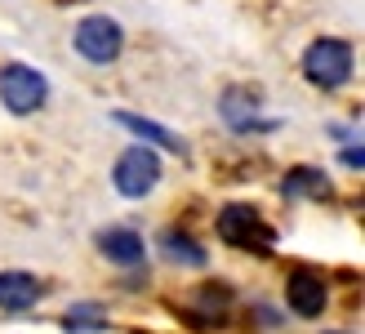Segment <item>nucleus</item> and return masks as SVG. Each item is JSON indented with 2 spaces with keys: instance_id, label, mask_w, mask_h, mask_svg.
<instances>
[{
  "instance_id": "nucleus-1",
  "label": "nucleus",
  "mask_w": 365,
  "mask_h": 334,
  "mask_svg": "<svg viewBox=\"0 0 365 334\" xmlns=\"http://www.w3.org/2000/svg\"><path fill=\"white\" fill-rule=\"evenodd\" d=\"M218 228V241L223 246H236V250H254V254H267L272 246H277V232L263 223V214L254 206H223L214 218Z\"/></svg>"
},
{
  "instance_id": "nucleus-2",
  "label": "nucleus",
  "mask_w": 365,
  "mask_h": 334,
  "mask_svg": "<svg viewBox=\"0 0 365 334\" xmlns=\"http://www.w3.org/2000/svg\"><path fill=\"white\" fill-rule=\"evenodd\" d=\"M303 76L321 85V89H339L343 81L352 76V45L334 41V36H321V41L307 45L303 54Z\"/></svg>"
},
{
  "instance_id": "nucleus-3",
  "label": "nucleus",
  "mask_w": 365,
  "mask_h": 334,
  "mask_svg": "<svg viewBox=\"0 0 365 334\" xmlns=\"http://www.w3.org/2000/svg\"><path fill=\"white\" fill-rule=\"evenodd\" d=\"M112 183H116V192L120 196H130V201H143L156 183H160V156L152 152V147H125V152L116 156V170H112Z\"/></svg>"
},
{
  "instance_id": "nucleus-4",
  "label": "nucleus",
  "mask_w": 365,
  "mask_h": 334,
  "mask_svg": "<svg viewBox=\"0 0 365 334\" xmlns=\"http://www.w3.org/2000/svg\"><path fill=\"white\" fill-rule=\"evenodd\" d=\"M45 98H49V81L36 67L9 63L5 71H0V103H5L14 116H27V111L45 107Z\"/></svg>"
},
{
  "instance_id": "nucleus-5",
  "label": "nucleus",
  "mask_w": 365,
  "mask_h": 334,
  "mask_svg": "<svg viewBox=\"0 0 365 334\" xmlns=\"http://www.w3.org/2000/svg\"><path fill=\"white\" fill-rule=\"evenodd\" d=\"M76 54L89 63H116L120 59V45H125V31L116 18H107V14H89L81 18V27H76Z\"/></svg>"
},
{
  "instance_id": "nucleus-6",
  "label": "nucleus",
  "mask_w": 365,
  "mask_h": 334,
  "mask_svg": "<svg viewBox=\"0 0 365 334\" xmlns=\"http://www.w3.org/2000/svg\"><path fill=\"white\" fill-rule=\"evenodd\" d=\"M285 303L294 317H321L325 312V281H321V272H289V285H285Z\"/></svg>"
},
{
  "instance_id": "nucleus-7",
  "label": "nucleus",
  "mask_w": 365,
  "mask_h": 334,
  "mask_svg": "<svg viewBox=\"0 0 365 334\" xmlns=\"http://www.w3.org/2000/svg\"><path fill=\"white\" fill-rule=\"evenodd\" d=\"M98 250L107 263H116V268H138L143 258H148V246H143V236L134 228H107L98 232Z\"/></svg>"
},
{
  "instance_id": "nucleus-8",
  "label": "nucleus",
  "mask_w": 365,
  "mask_h": 334,
  "mask_svg": "<svg viewBox=\"0 0 365 334\" xmlns=\"http://www.w3.org/2000/svg\"><path fill=\"white\" fill-rule=\"evenodd\" d=\"M41 299V281L31 272H0V308L5 312H27Z\"/></svg>"
},
{
  "instance_id": "nucleus-9",
  "label": "nucleus",
  "mask_w": 365,
  "mask_h": 334,
  "mask_svg": "<svg viewBox=\"0 0 365 334\" xmlns=\"http://www.w3.org/2000/svg\"><path fill=\"white\" fill-rule=\"evenodd\" d=\"M116 125H125L130 134H138V138H148V143H160L165 152H178V156H187V143H182L174 129H165V125H156V121H148V116H134V111H116L112 116ZM143 143V147H148Z\"/></svg>"
},
{
  "instance_id": "nucleus-10",
  "label": "nucleus",
  "mask_w": 365,
  "mask_h": 334,
  "mask_svg": "<svg viewBox=\"0 0 365 334\" xmlns=\"http://www.w3.org/2000/svg\"><path fill=\"white\" fill-rule=\"evenodd\" d=\"M223 116L232 129H277V121H259V98L245 89H227L223 94Z\"/></svg>"
},
{
  "instance_id": "nucleus-11",
  "label": "nucleus",
  "mask_w": 365,
  "mask_h": 334,
  "mask_svg": "<svg viewBox=\"0 0 365 334\" xmlns=\"http://www.w3.org/2000/svg\"><path fill=\"white\" fill-rule=\"evenodd\" d=\"M281 192L285 201H294V196H312V201H325L334 188H330V178H325L321 170H307V165H299V170H289L285 183H281Z\"/></svg>"
},
{
  "instance_id": "nucleus-12",
  "label": "nucleus",
  "mask_w": 365,
  "mask_h": 334,
  "mask_svg": "<svg viewBox=\"0 0 365 334\" xmlns=\"http://www.w3.org/2000/svg\"><path fill=\"white\" fill-rule=\"evenodd\" d=\"M160 250H165V258L174 268H205V258H210L192 236H182V232H165L160 236Z\"/></svg>"
},
{
  "instance_id": "nucleus-13",
  "label": "nucleus",
  "mask_w": 365,
  "mask_h": 334,
  "mask_svg": "<svg viewBox=\"0 0 365 334\" xmlns=\"http://www.w3.org/2000/svg\"><path fill=\"white\" fill-rule=\"evenodd\" d=\"M63 330H67V334H94V330H107V308H98V303H76V308H67Z\"/></svg>"
},
{
  "instance_id": "nucleus-14",
  "label": "nucleus",
  "mask_w": 365,
  "mask_h": 334,
  "mask_svg": "<svg viewBox=\"0 0 365 334\" xmlns=\"http://www.w3.org/2000/svg\"><path fill=\"white\" fill-rule=\"evenodd\" d=\"M343 165H352V170H361V165H365V152H361V143H356V147H343Z\"/></svg>"
}]
</instances>
